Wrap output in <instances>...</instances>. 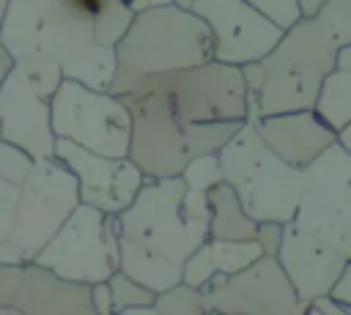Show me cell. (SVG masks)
<instances>
[{"mask_svg":"<svg viewBox=\"0 0 351 315\" xmlns=\"http://www.w3.org/2000/svg\"><path fill=\"white\" fill-rule=\"evenodd\" d=\"M36 263L85 285L110 279L121 268L118 214H107L96 205L80 203L63 222V227L36 255Z\"/></svg>","mask_w":351,"mask_h":315,"instance_id":"obj_8","label":"cell"},{"mask_svg":"<svg viewBox=\"0 0 351 315\" xmlns=\"http://www.w3.org/2000/svg\"><path fill=\"white\" fill-rule=\"evenodd\" d=\"M315 16L329 30L337 47L351 44V0H326Z\"/></svg>","mask_w":351,"mask_h":315,"instance_id":"obj_26","label":"cell"},{"mask_svg":"<svg viewBox=\"0 0 351 315\" xmlns=\"http://www.w3.org/2000/svg\"><path fill=\"white\" fill-rule=\"evenodd\" d=\"M0 140L25 148L36 159L55 156L52 104L19 66H14L0 88Z\"/></svg>","mask_w":351,"mask_h":315,"instance_id":"obj_16","label":"cell"},{"mask_svg":"<svg viewBox=\"0 0 351 315\" xmlns=\"http://www.w3.org/2000/svg\"><path fill=\"white\" fill-rule=\"evenodd\" d=\"M80 184L66 162L41 156L19 184V203L8 238L0 244V263H30L80 205Z\"/></svg>","mask_w":351,"mask_h":315,"instance_id":"obj_7","label":"cell"},{"mask_svg":"<svg viewBox=\"0 0 351 315\" xmlns=\"http://www.w3.org/2000/svg\"><path fill=\"white\" fill-rule=\"evenodd\" d=\"M110 3L115 0H11L0 38L47 99L63 79L110 90L118 55L96 41V16Z\"/></svg>","mask_w":351,"mask_h":315,"instance_id":"obj_1","label":"cell"},{"mask_svg":"<svg viewBox=\"0 0 351 315\" xmlns=\"http://www.w3.org/2000/svg\"><path fill=\"white\" fill-rule=\"evenodd\" d=\"M326 0H299V5H302V14L304 16H315L318 14V8L324 5Z\"/></svg>","mask_w":351,"mask_h":315,"instance_id":"obj_37","label":"cell"},{"mask_svg":"<svg viewBox=\"0 0 351 315\" xmlns=\"http://www.w3.org/2000/svg\"><path fill=\"white\" fill-rule=\"evenodd\" d=\"M337 142L351 153V123H348V126H343V129L337 131Z\"/></svg>","mask_w":351,"mask_h":315,"instance_id":"obj_38","label":"cell"},{"mask_svg":"<svg viewBox=\"0 0 351 315\" xmlns=\"http://www.w3.org/2000/svg\"><path fill=\"white\" fill-rule=\"evenodd\" d=\"M176 0H126V5L140 14V11H151V8H162V5H173Z\"/></svg>","mask_w":351,"mask_h":315,"instance_id":"obj_35","label":"cell"},{"mask_svg":"<svg viewBox=\"0 0 351 315\" xmlns=\"http://www.w3.org/2000/svg\"><path fill=\"white\" fill-rule=\"evenodd\" d=\"M115 55L118 68L110 90L121 96L145 77L214 60V36L192 8L173 3L134 14L129 30L115 44Z\"/></svg>","mask_w":351,"mask_h":315,"instance_id":"obj_3","label":"cell"},{"mask_svg":"<svg viewBox=\"0 0 351 315\" xmlns=\"http://www.w3.org/2000/svg\"><path fill=\"white\" fill-rule=\"evenodd\" d=\"M277 260L282 263L285 274L291 277L296 293L302 301H310L321 293H329L335 279L340 277L343 266L348 263V255L329 244L315 230L302 227L296 219L285 222L282 247L277 252Z\"/></svg>","mask_w":351,"mask_h":315,"instance_id":"obj_17","label":"cell"},{"mask_svg":"<svg viewBox=\"0 0 351 315\" xmlns=\"http://www.w3.org/2000/svg\"><path fill=\"white\" fill-rule=\"evenodd\" d=\"M0 307L11 315H93L90 285L30 263H0Z\"/></svg>","mask_w":351,"mask_h":315,"instance_id":"obj_13","label":"cell"},{"mask_svg":"<svg viewBox=\"0 0 351 315\" xmlns=\"http://www.w3.org/2000/svg\"><path fill=\"white\" fill-rule=\"evenodd\" d=\"M208 238H228V241H250L258 236V219L247 214L236 189L228 181L214 184L208 192Z\"/></svg>","mask_w":351,"mask_h":315,"instance_id":"obj_20","label":"cell"},{"mask_svg":"<svg viewBox=\"0 0 351 315\" xmlns=\"http://www.w3.org/2000/svg\"><path fill=\"white\" fill-rule=\"evenodd\" d=\"M90 301H93V315H115V299L107 279L90 285Z\"/></svg>","mask_w":351,"mask_h":315,"instance_id":"obj_32","label":"cell"},{"mask_svg":"<svg viewBox=\"0 0 351 315\" xmlns=\"http://www.w3.org/2000/svg\"><path fill=\"white\" fill-rule=\"evenodd\" d=\"M8 3H11V0H0V27H3V19H5V11H8Z\"/></svg>","mask_w":351,"mask_h":315,"instance_id":"obj_39","label":"cell"},{"mask_svg":"<svg viewBox=\"0 0 351 315\" xmlns=\"http://www.w3.org/2000/svg\"><path fill=\"white\" fill-rule=\"evenodd\" d=\"M16 203H19V184H11L5 178H0V244L8 238L11 225H14V214H16Z\"/></svg>","mask_w":351,"mask_h":315,"instance_id":"obj_29","label":"cell"},{"mask_svg":"<svg viewBox=\"0 0 351 315\" xmlns=\"http://www.w3.org/2000/svg\"><path fill=\"white\" fill-rule=\"evenodd\" d=\"M137 88H154L167 93L178 115L189 123H225L247 121V79L244 66L206 60L200 66L154 74L137 82Z\"/></svg>","mask_w":351,"mask_h":315,"instance_id":"obj_10","label":"cell"},{"mask_svg":"<svg viewBox=\"0 0 351 315\" xmlns=\"http://www.w3.org/2000/svg\"><path fill=\"white\" fill-rule=\"evenodd\" d=\"M134 19V11L126 5V0H115L110 3L99 16H96V41L99 44H107V47H115L123 33L129 30Z\"/></svg>","mask_w":351,"mask_h":315,"instance_id":"obj_24","label":"cell"},{"mask_svg":"<svg viewBox=\"0 0 351 315\" xmlns=\"http://www.w3.org/2000/svg\"><path fill=\"white\" fill-rule=\"evenodd\" d=\"M335 131L351 123V68L335 66L318 90L315 107H313Z\"/></svg>","mask_w":351,"mask_h":315,"instance_id":"obj_21","label":"cell"},{"mask_svg":"<svg viewBox=\"0 0 351 315\" xmlns=\"http://www.w3.org/2000/svg\"><path fill=\"white\" fill-rule=\"evenodd\" d=\"M33 162H36L33 153H27L25 148H19L14 142L0 140V178H5L11 184H22L30 175Z\"/></svg>","mask_w":351,"mask_h":315,"instance_id":"obj_27","label":"cell"},{"mask_svg":"<svg viewBox=\"0 0 351 315\" xmlns=\"http://www.w3.org/2000/svg\"><path fill=\"white\" fill-rule=\"evenodd\" d=\"M184 184L189 189H200V192H208L214 184L225 181V173H222V162H219V151H211V153H200L195 159L186 162L184 173H181Z\"/></svg>","mask_w":351,"mask_h":315,"instance_id":"obj_25","label":"cell"},{"mask_svg":"<svg viewBox=\"0 0 351 315\" xmlns=\"http://www.w3.org/2000/svg\"><path fill=\"white\" fill-rule=\"evenodd\" d=\"M49 104L55 137L104 156H129L132 112L118 93L90 88L80 79H63Z\"/></svg>","mask_w":351,"mask_h":315,"instance_id":"obj_9","label":"cell"},{"mask_svg":"<svg viewBox=\"0 0 351 315\" xmlns=\"http://www.w3.org/2000/svg\"><path fill=\"white\" fill-rule=\"evenodd\" d=\"M55 156L69 164L80 184V200L107 214H121L143 189L145 175L129 156H104L58 137Z\"/></svg>","mask_w":351,"mask_h":315,"instance_id":"obj_15","label":"cell"},{"mask_svg":"<svg viewBox=\"0 0 351 315\" xmlns=\"http://www.w3.org/2000/svg\"><path fill=\"white\" fill-rule=\"evenodd\" d=\"M337 66V44L318 16H302L261 60L244 66L247 121L313 110L324 77Z\"/></svg>","mask_w":351,"mask_h":315,"instance_id":"obj_2","label":"cell"},{"mask_svg":"<svg viewBox=\"0 0 351 315\" xmlns=\"http://www.w3.org/2000/svg\"><path fill=\"white\" fill-rule=\"evenodd\" d=\"M225 181L236 189L247 214L258 222H291L302 197V170L277 156L258 134L255 123L241 129L219 148Z\"/></svg>","mask_w":351,"mask_h":315,"instance_id":"obj_5","label":"cell"},{"mask_svg":"<svg viewBox=\"0 0 351 315\" xmlns=\"http://www.w3.org/2000/svg\"><path fill=\"white\" fill-rule=\"evenodd\" d=\"M263 255L258 238L250 241H228V238H206L184 263V282L195 288H206L219 277H230L258 260Z\"/></svg>","mask_w":351,"mask_h":315,"instance_id":"obj_19","label":"cell"},{"mask_svg":"<svg viewBox=\"0 0 351 315\" xmlns=\"http://www.w3.org/2000/svg\"><path fill=\"white\" fill-rule=\"evenodd\" d=\"M337 66L340 68H351V44L337 47Z\"/></svg>","mask_w":351,"mask_h":315,"instance_id":"obj_36","label":"cell"},{"mask_svg":"<svg viewBox=\"0 0 351 315\" xmlns=\"http://www.w3.org/2000/svg\"><path fill=\"white\" fill-rule=\"evenodd\" d=\"M315 312L318 315H351V307L332 293H321V296L304 301V307H302V315H315Z\"/></svg>","mask_w":351,"mask_h":315,"instance_id":"obj_30","label":"cell"},{"mask_svg":"<svg viewBox=\"0 0 351 315\" xmlns=\"http://www.w3.org/2000/svg\"><path fill=\"white\" fill-rule=\"evenodd\" d=\"M132 112V145L129 159L145 178L181 175L186 162L219 151L239 129V121L225 123H189L178 115L167 93L154 88H137L121 93Z\"/></svg>","mask_w":351,"mask_h":315,"instance_id":"obj_4","label":"cell"},{"mask_svg":"<svg viewBox=\"0 0 351 315\" xmlns=\"http://www.w3.org/2000/svg\"><path fill=\"white\" fill-rule=\"evenodd\" d=\"M186 184L181 175L145 178L137 197L118 214L121 247L184 266L208 238V219H192L184 208Z\"/></svg>","mask_w":351,"mask_h":315,"instance_id":"obj_6","label":"cell"},{"mask_svg":"<svg viewBox=\"0 0 351 315\" xmlns=\"http://www.w3.org/2000/svg\"><path fill=\"white\" fill-rule=\"evenodd\" d=\"M255 129L277 156L299 170H304L313 159H318L329 145L337 142V131L315 110L263 115L261 121H255Z\"/></svg>","mask_w":351,"mask_h":315,"instance_id":"obj_18","label":"cell"},{"mask_svg":"<svg viewBox=\"0 0 351 315\" xmlns=\"http://www.w3.org/2000/svg\"><path fill=\"white\" fill-rule=\"evenodd\" d=\"M14 66H16V60H14V55H11V49L3 44V38H0V88H3V82L8 79V74L14 71Z\"/></svg>","mask_w":351,"mask_h":315,"instance_id":"obj_34","label":"cell"},{"mask_svg":"<svg viewBox=\"0 0 351 315\" xmlns=\"http://www.w3.org/2000/svg\"><path fill=\"white\" fill-rule=\"evenodd\" d=\"M192 11L211 27L214 58L233 66L261 60L285 33L247 0H192Z\"/></svg>","mask_w":351,"mask_h":315,"instance_id":"obj_14","label":"cell"},{"mask_svg":"<svg viewBox=\"0 0 351 315\" xmlns=\"http://www.w3.org/2000/svg\"><path fill=\"white\" fill-rule=\"evenodd\" d=\"M154 310H156V315H208L211 312L206 293L184 279L178 285L156 293Z\"/></svg>","mask_w":351,"mask_h":315,"instance_id":"obj_23","label":"cell"},{"mask_svg":"<svg viewBox=\"0 0 351 315\" xmlns=\"http://www.w3.org/2000/svg\"><path fill=\"white\" fill-rule=\"evenodd\" d=\"M293 219L351 257V153L340 142L302 170V197Z\"/></svg>","mask_w":351,"mask_h":315,"instance_id":"obj_11","label":"cell"},{"mask_svg":"<svg viewBox=\"0 0 351 315\" xmlns=\"http://www.w3.org/2000/svg\"><path fill=\"white\" fill-rule=\"evenodd\" d=\"M282 233H285V222H258V244L263 249V255H274L282 247Z\"/></svg>","mask_w":351,"mask_h":315,"instance_id":"obj_31","label":"cell"},{"mask_svg":"<svg viewBox=\"0 0 351 315\" xmlns=\"http://www.w3.org/2000/svg\"><path fill=\"white\" fill-rule=\"evenodd\" d=\"M247 3H252V5H255L258 11H263L269 19H274L282 30L291 27V25H296V22L304 16L299 0H247Z\"/></svg>","mask_w":351,"mask_h":315,"instance_id":"obj_28","label":"cell"},{"mask_svg":"<svg viewBox=\"0 0 351 315\" xmlns=\"http://www.w3.org/2000/svg\"><path fill=\"white\" fill-rule=\"evenodd\" d=\"M200 290L211 312L222 315H302L304 307L274 255H261L241 271L219 277Z\"/></svg>","mask_w":351,"mask_h":315,"instance_id":"obj_12","label":"cell"},{"mask_svg":"<svg viewBox=\"0 0 351 315\" xmlns=\"http://www.w3.org/2000/svg\"><path fill=\"white\" fill-rule=\"evenodd\" d=\"M329 293L337 296L340 301H346V304L351 307V257H348V263L343 266V271H340V277L335 279V285H332Z\"/></svg>","mask_w":351,"mask_h":315,"instance_id":"obj_33","label":"cell"},{"mask_svg":"<svg viewBox=\"0 0 351 315\" xmlns=\"http://www.w3.org/2000/svg\"><path fill=\"white\" fill-rule=\"evenodd\" d=\"M107 282L112 288L115 312H121V315H156V310H154L156 290L154 288L143 285L140 279H134L123 268H118Z\"/></svg>","mask_w":351,"mask_h":315,"instance_id":"obj_22","label":"cell"}]
</instances>
